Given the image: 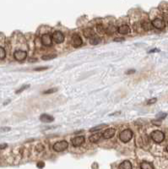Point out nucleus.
Returning a JSON list of instances; mask_svg holds the SVG:
<instances>
[{"label": "nucleus", "mask_w": 168, "mask_h": 169, "mask_svg": "<svg viewBox=\"0 0 168 169\" xmlns=\"http://www.w3.org/2000/svg\"><path fill=\"white\" fill-rule=\"evenodd\" d=\"M53 40L57 43H62L64 41V36L61 31H55L53 34Z\"/></svg>", "instance_id": "5"}, {"label": "nucleus", "mask_w": 168, "mask_h": 169, "mask_svg": "<svg viewBox=\"0 0 168 169\" xmlns=\"http://www.w3.org/2000/svg\"><path fill=\"white\" fill-rule=\"evenodd\" d=\"M124 40H125V39L123 38V37H118V38H115L114 39V42H123Z\"/></svg>", "instance_id": "32"}, {"label": "nucleus", "mask_w": 168, "mask_h": 169, "mask_svg": "<svg viewBox=\"0 0 168 169\" xmlns=\"http://www.w3.org/2000/svg\"><path fill=\"white\" fill-rule=\"evenodd\" d=\"M68 142L65 140H62L60 142H57L55 143L53 145V150L55 151H58V152H61V151H63L64 150H66L68 148Z\"/></svg>", "instance_id": "3"}, {"label": "nucleus", "mask_w": 168, "mask_h": 169, "mask_svg": "<svg viewBox=\"0 0 168 169\" xmlns=\"http://www.w3.org/2000/svg\"><path fill=\"white\" fill-rule=\"evenodd\" d=\"M41 42L45 46H51L52 45V37L49 34H45L41 36Z\"/></svg>", "instance_id": "9"}, {"label": "nucleus", "mask_w": 168, "mask_h": 169, "mask_svg": "<svg viewBox=\"0 0 168 169\" xmlns=\"http://www.w3.org/2000/svg\"><path fill=\"white\" fill-rule=\"evenodd\" d=\"M116 31H117V27L114 26V25H109V26L106 29V33L108 35H113Z\"/></svg>", "instance_id": "18"}, {"label": "nucleus", "mask_w": 168, "mask_h": 169, "mask_svg": "<svg viewBox=\"0 0 168 169\" xmlns=\"http://www.w3.org/2000/svg\"><path fill=\"white\" fill-rule=\"evenodd\" d=\"M30 87V85H23V86H21V87L18 90H16L15 92V93L16 94H20V93H21L23 92V90H26L27 88H29Z\"/></svg>", "instance_id": "23"}, {"label": "nucleus", "mask_w": 168, "mask_h": 169, "mask_svg": "<svg viewBox=\"0 0 168 169\" xmlns=\"http://www.w3.org/2000/svg\"><path fill=\"white\" fill-rule=\"evenodd\" d=\"M40 120L42 123H52L54 120V118L49 114H41L40 117Z\"/></svg>", "instance_id": "11"}, {"label": "nucleus", "mask_w": 168, "mask_h": 169, "mask_svg": "<svg viewBox=\"0 0 168 169\" xmlns=\"http://www.w3.org/2000/svg\"><path fill=\"white\" fill-rule=\"evenodd\" d=\"M85 137L84 136H77L75 138L73 139L72 140V144L74 146L77 147V146H80L83 144V143L85 142Z\"/></svg>", "instance_id": "8"}, {"label": "nucleus", "mask_w": 168, "mask_h": 169, "mask_svg": "<svg viewBox=\"0 0 168 169\" xmlns=\"http://www.w3.org/2000/svg\"><path fill=\"white\" fill-rule=\"evenodd\" d=\"M10 129H11V128H10V127H3L0 129V130L2 132H8V131H10Z\"/></svg>", "instance_id": "29"}, {"label": "nucleus", "mask_w": 168, "mask_h": 169, "mask_svg": "<svg viewBox=\"0 0 168 169\" xmlns=\"http://www.w3.org/2000/svg\"><path fill=\"white\" fill-rule=\"evenodd\" d=\"M6 56V52L3 47H0V59H3L5 58Z\"/></svg>", "instance_id": "25"}, {"label": "nucleus", "mask_w": 168, "mask_h": 169, "mask_svg": "<svg viewBox=\"0 0 168 169\" xmlns=\"http://www.w3.org/2000/svg\"><path fill=\"white\" fill-rule=\"evenodd\" d=\"M100 42H101V38L99 36H95V35L91 37V39H90V44L92 45H97Z\"/></svg>", "instance_id": "16"}, {"label": "nucleus", "mask_w": 168, "mask_h": 169, "mask_svg": "<svg viewBox=\"0 0 168 169\" xmlns=\"http://www.w3.org/2000/svg\"><path fill=\"white\" fill-rule=\"evenodd\" d=\"M72 44H73V46L75 47H80L81 44H82V39H81V37L79 36V35H77V34L73 35V36H72Z\"/></svg>", "instance_id": "7"}, {"label": "nucleus", "mask_w": 168, "mask_h": 169, "mask_svg": "<svg viewBox=\"0 0 168 169\" xmlns=\"http://www.w3.org/2000/svg\"><path fill=\"white\" fill-rule=\"evenodd\" d=\"M48 68V67H37L36 68H34L35 71H41V70H46V69Z\"/></svg>", "instance_id": "28"}, {"label": "nucleus", "mask_w": 168, "mask_h": 169, "mask_svg": "<svg viewBox=\"0 0 168 169\" xmlns=\"http://www.w3.org/2000/svg\"><path fill=\"white\" fill-rule=\"evenodd\" d=\"M56 57H57V55L56 54H49V55H45V56H43V57L41 58L42 60H50V59H53L55 58Z\"/></svg>", "instance_id": "22"}, {"label": "nucleus", "mask_w": 168, "mask_h": 169, "mask_svg": "<svg viewBox=\"0 0 168 169\" xmlns=\"http://www.w3.org/2000/svg\"><path fill=\"white\" fill-rule=\"evenodd\" d=\"M135 71L134 70H133V69H132V70H128V72H127V75H129V74H133V73H134Z\"/></svg>", "instance_id": "35"}, {"label": "nucleus", "mask_w": 168, "mask_h": 169, "mask_svg": "<svg viewBox=\"0 0 168 169\" xmlns=\"http://www.w3.org/2000/svg\"><path fill=\"white\" fill-rule=\"evenodd\" d=\"M106 127V124H100V125H97V126H95L93 128L90 129V131L91 132H95V131H99V130H101V129H104Z\"/></svg>", "instance_id": "20"}, {"label": "nucleus", "mask_w": 168, "mask_h": 169, "mask_svg": "<svg viewBox=\"0 0 168 169\" xmlns=\"http://www.w3.org/2000/svg\"><path fill=\"white\" fill-rule=\"evenodd\" d=\"M96 31L100 35H103V34H105V32H106V29L102 25L100 24V25H96Z\"/></svg>", "instance_id": "21"}, {"label": "nucleus", "mask_w": 168, "mask_h": 169, "mask_svg": "<svg viewBox=\"0 0 168 169\" xmlns=\"http://www.w3.org/2000/svg\"><path fill=\"white\" fill-rule=\"evenodd\" d=\"M133 137V132L131 129H124L119 135L120 140L123 141V143H127L131 140Z\"/></svg>", "instance_id": "1"}, {"label": "nucleus", "mask_w": 168, "mask_h": 169, "mask_svg": "<svg viewBox=\"0 0 168 169\" xmlns=\"http://www.w3.org/2000/svg\"><path fill=\"white\" fill-rule=\"evenodd\" d=\"M152 25H153V26L155 28H156V29H159V30H162V29H164L165 26H166V24H165V21L164 20H162L161 19H155L153 21H152Z\"/></svg>", "instance_id": "6"}, {"label": "nucleus", "mask_w": 168, "mask_h": 169, "mask_svg": "<svg viewBox=\"0 0 168 169\" xmlns=\"http://www.w3.org/2000/svg\"><path fill=\"white\" fill-rule=\"evenodd\" d=\"M166 151H167V152H168V145L166 146Z\"/></svg>", "instance_id": "38"}, {"label": "nucleus", "mask_w": 168, "mask_h": 169, "mask_svg": "<svg viewBox=\"0 0 168 169\" xmlns=\"http://www.w3.org/2000/svg\"><path fill=\"white\" fill-rule=\"evenodd\" d=\"M45 166V163L43 162H39L37 163V167H40V168H41V167H43Z\"/></svg>", "instance_id": "31"}, {"label": "nucleus", "mask_w": 168, "mask_h": 169, "mask_svg": "<svg viewBox=\"0 0 168 169\" xmlns=\"http://www.w3.org/2000/svg\"><path fill=\"white\" fill-rule=\"evenodd\" d=\"M120 169H131L132 165L129 161H124L123 163H121L118 167Z\"/></svg>", "instance_id": "14"}, {"label": "nucleus", "mask_w": 168, "mask_h": 169, "mask_svg": "<svg viewBox=\"0 0 168 169\" xmlns=\"http://www.w3.org/2000/svg\"><path fill=\"white\" fill-rule=\"evenodd\" d=\"M8 146L7 144H1L0 145V150H4Z\"/></svg>", "instance_id": "33"}, {"label": "nucleus", "mask_w": 168, "mask_h": 169, "mask_svg": "<svg viewBox=\"0 0 168 169\" xmlns=\"http://www.w3.org/2000/svg\"><path fill=\"white\" fill-rule=\"evenodd\" d=\"M140 168L141 169H154V166L151 163L149 162H142L140 165Z\"/></svg>", "instance_id": "19"}, {"label": "nucleus", "mask_w": 168, "mask_h": 169, "mask_svg": "<svg viewBox=\"0 0 168 169\" xmlns=\"http://www.w3.org/2000/svg\"><path fill=\"white\" fill-rule=\"evenodd\" d=\"M151 139L156 142V143H161L165 139V135L164 133L160 131V130H155L151 133Z\"/></svg>", "instance_id": "2"}, {"label": "nucleus", "mask_w": 168, "mask_h": 169, "mask_svg": "<svg viewBox=\"0 0 168 169\" xmlns=\"http://www.w3.org/2000/svg\"><path fill=\"white\" fill-rule=\"evenodd\" d=\"M116 133V129L113 128H110V129H107L103 133V137L105 139H110L111 137H113L114 135Z\"/></svg>", "instance_id": "10"}, {"label": "nucleus", "mask_w": 168, "mask_h": 169, "mask_svg": "<svg viewBox=\"0 0 168 169\" xmlns=\"http://www.w3.org/2000/svg\"><path fill=\"white\" fill-rule=\"evenodd\" d=\"M10 102V100H8V101H6L5 102H4L3 104H4V105H6V104H8V102Z\"/></svg>", "instance_id": "37"}, {"label": "nucleus", "mask_w": 168, "mask_h": 169, "mask_svg": "<svg viewBox=\"0 0 168 169\" xmlns=\"http://www.w3.org/2000/svg\"><path fill=\"white\" fill-rule=\"evenodd\" d=\"M58 92V88H52L46 90V92H43V94H51V93H55Z\"/></svg>", "instance_id": "26"}, {"label": "nucleus", "mask_w": 168, "mask_h": 169, "mask_svg": "<svg viewBox=\"0 0 168 169\" xmlns=\"http://www.w3.org/2000/svg\"><path fill=\"white\" fill-rule=\"evenodd\" d=\"M155 52H159L158 49H153V50H150V53H155Z\"/></svg>", "instance_id": "36"}, {"label": "nucleus", "mask_w": 168, "mask_h": 169, "mask_svg": "<svg viewBox=\"0 0 168 169\" xmlns=\"http://www.w3.org/2000/svg\"><path fill=\"white\" fill-rule=\"evenodd\" d=\"M166 116H167V114L165 113V112H160V113L156 114V118L159 120H161V119H164Z\"/></svg>", "instance_id": "24"}, {"label": "nucleus", "mask_w": 168, "mask_h": 169, "mask_svg": "<svg viewBox=\"0 0 168 169\" xmlns=\"http://www.w3.org/2000/svg\"><path fill=\"white\" fill-rule=\"evenodd\" d=\"M101 138V135L100 134H95V135H92L90 137V141L92 143H96Z\"/></svg>", "instance_id": "17"}, {"label": "nucleus", "mask_w": 168, "mask_h": 169, "mask_svg": "<svg viewBox=\"0 0 168 169\" xmlns=\"http://www.w3.org/2000/svg\"><path fill=\"white\" fill-rule=\"evenodd\" d=\"M84 36L86 38H91L94 36V31L91 28H87L84 30Z\"/></svg>", "instance_id": "15"}, {"label": "nucleus", "mask_w": 168, "mask_h": 169, "mask_svg": "<svg viewBox=\"0 0 168 169\" xmlns=\"http://www.w3.org/2000/svg\"><path fill=\"white\" fill-rule=\"evenodd\" d=\"M163 18H164V21L168 23V10L164 12V14H163Z\"/></svg>", "instance_id": "27"}, {"label": "nucleus", "mask_w": 168, "mask_h": 169, "mask_svg": "<svg viewBox=\"0 0 168 169\" xmlns=\"http://www.w3.org/2000/svg\"><path fill=\"white\" fill-rule=\"evenodd\" d=\"M141 26L144 31H150V30H152V28H153V25H152V23L149 22L147 20H144V21H142Z\"/></svg>", "instance_id": "12"}, {"label": "nucleus", "mask_w": 168, "mask_h": 169, "mask_svg": "<svg viewBox=\"0 0 168 169\" xmlns=\"http://www.w3.org/2000/svg\"><path fill=\"white\" fill-rule=\"evenodd\" d=\"M37 61V59L36 58H30L29 59V62H32V63H35V62H36Z\"/></svg>", "instance_id": "34"}, {"label": "nucleus", "mask_w": 168, "mask_h": 169, "mask_svg": "<svg viewBox=\"0 0 168 169\" xmlns=\"http://www.w3.org/2000/svg\"><path fill=\"white\" fill-rule=\"evenodd\" d=\"M118 31H119L120 34L126 35V34H128L129 32H130V28H129V27L128 26V25H122V26L119 27Z\"/></svg>", "instance_id": "13"}, {"label": "nucleus", "mask_w": 168, "mask_h": 169, "mask_svg": "<svg viewBox=\"0 0 168 169\" xmlns=\"http://www.w3.org/2000/svg\"><path fill=\"white\" fill-rule=\"evenodd\" d=\"M14 56L17 61H24V60L26 58L27 53H26V52H25V51L18 50V51L15 52Z\"/></svg>", "instance_id": "4"}, {"label": "nucleus", "mask_w": 168, "mask_h": 169, "mask_svg": "<svg viewBox=\"0 0 168 169\" xmlns=\"http://www.w3.org/2000/svg\"><path fill=\"white\" fill-rule=\"evenodd\" d=\"M156 101H157V99H156V98H152V99H150V100H149V101H148L147 104H148V105H150V104H154V103L156 102Z\"/></svg>", "instance_id": "30"}]
</instances>
